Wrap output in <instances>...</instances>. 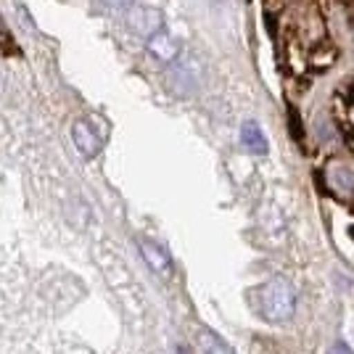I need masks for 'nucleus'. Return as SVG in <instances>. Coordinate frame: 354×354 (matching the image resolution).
Here are the masks:
<instances>
[{"mask_svg":"<svg viewBox=\"0 0 354 354\" xmlns=\"http://www.w3.org/2000/svg\"><path fill=\"white\" fill-rule=\"evenodd\" d=\"M0 50L6 53V56H16L19 53V45L14 40V32L8 30V24L3 21V16H0Z\"/></svg>","mask_w":354,"mask_h":354,"instance_id":"nucleus-10","label":"nucleus"},{"mask_svg":"<svg viewBox=\"0 0 354 354\" xmlns=\"http://www.w3.org/2000/svg\"><path fill=\"white\" fill-rule=\"evenodd\" d=\"M148 53L162 64H172L180 56V43L167 30H159L148 37Z\"/></svg>","mask_w":354,"mask_h":354,"instance_id":"nucleus-3","label":"nucleus"},{"mask_svg":"<svg viewBox=\"0 0 354 354\" xmlns=\"http://www.w3.org/2000/svg\"><path fill=\"white\" fill-rule=\"evenodd\" d=\"M130 27H133L135 32H140V35L151 37L153 32L164 30L162 14H159L156 8H135L133 14H130Z\"/></svg>","mask_w":354,"mask_h":354,"instance_id":"nucleus-5","label":"nucleus"},{"mask_svg":"<svg viewBox=\"0 0 354 354\" xmlns=\"http://www.w3.org/2000/svg\"><path fill=\"white\" fill-rule=\"evenodd\" d=\"M328 180H330V188L336 193H352L354 191V169L346 164H333L328 169Z\"/></svg>","mask_w":354,"mask_h":354,"instance_id":"nucleus-6","label":"nucleus"},{"mask_svg":"<svg viewBox=\"0 0 354 354\" xmlns=\"http://www.w3.org/2000/svg\"><path fill=\"white\" fill-rule=\"evenodd\" d=\"M72 138H74V146L80 148V153L85 156V159H93L95 153H98V148H101V138L95 135V130L90 127L88 122H74L72 127Z\"/></svg>","mask_w":354,"mask_h":354,"instance_id":"nucleus-4","label":"nucleus"},{"mask_svg":"<svg viewBox=\"0 0 354 354\" xmlns=\"http://www.w3.org/2000/svg\"><path fill=\"white\" fill-rule=\"evenodd\" d=\"M135 0H101V6L109 8V11H127Z\"/></svg>","mask_w":354,"mask_h":354,"instance_id":"nucleus-11","label":"nucleus"},{"mask_svg":"<svg viewBox=\"0 0 354 354\" xmlns=\"http://www.w3.org/2000/svg\"><path fill=\"white\" fill-rule=\"evenodd\" d=\"M198 341H201V352L204 354H233L230 346H227L220 336H214L212 330H207V328L198 333Z\"/></svg>","mask_w":354,"mask_h":354,"instance_id":"nucleus-9","label":"nucleus"},{"mask_svg":"<svg viewBox=\"0 0 354 354\" xmlns=\"http://www.w3.org/2000/svg\"><path fill=\"white\" fill-rule=\"evenodd\" d=\"M254 301H257V312L272 320V323H283L288 320L296 310V291L294 286L283 278H272V281L262 283L254 291Z\"/></svg>","mask_w":354,"mask_h":354,"instance_id":"nucleus-1","label":"nucleus"},{"mask_svg":"<svg viewBox=\"0 0 354 354\" xmlns=\"http://www.w3.org/2000/svg\"><path fill=\"white\" fill-rule=\"evenodd\" d=\"M169 88L175 90L177 95H191L193 90L198 88V64L196 61H172L169 64Z\"/></svg>","mask_w":354,"mask_h":354,"instance_id":"nucleus-2","label":"nucleus"},{"mask_svg":"<svg viewBox=\"0 0 354 354\" xmlns=\"http://www.w3.org/2000/svg\"><path fill=\"white\" fill-rule=\"evenodd\" d=\"M241 140L251 153H267V138L262 135V127L257 122H246L241 127Z\"/></svg>","mask_w":354,"mask_h":354,"instance_id":"nucleus-7","label":"nucleus"},{"mask_svg":"<svg viewBox=\"0 0 354 354\" xmlns=\"http://www.w3.org/2000/svg\"><path fill=\"white\" fill-rule=\"evenodd\" d=\"M140 251H143V257H146V262L151 265V270H156V272H169V259H167V254H164L159 246H153V243H148V241H140Z\"/></svg>","mask_w":354,"mask_h":354,"instance_id":"nucleus-8","label":"nucleus"}]
</instances>
